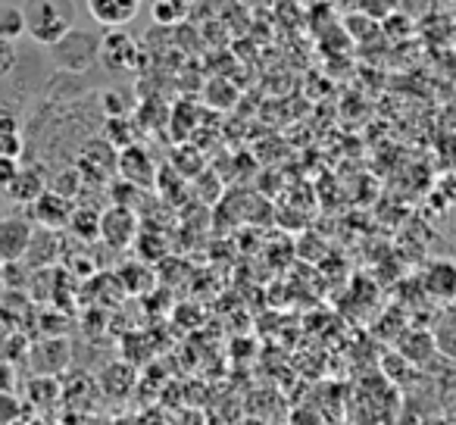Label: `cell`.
Listing matches in <instances>:
<instances>
[{
  "mask_svg": "<svg viewBox=\"0 0 456 425\" xmlns=\"http://www.w3.org/2000/svg\"><path fill=\"white\" fill-rule=\"evenodd\" d=\"M26 35L41 47H53L76 29V0H26Z\"/></svg>",
  "mask_w": 456,
  "mask_h": 425,
  "instance_id": "1",
  "label": "cell"
},
{
  "mask_svg": "<svg viewBox=\"0 0 456 425\" xmlns=\"http://www.w3.org/2000/svg\"><path fill=\"white\" fill-rule=\"evenodd\" d=\"M53 63L69 76H85L101 63V35L88 32V29H72L66 38H60L53 47H47Z\"/></svg>",
  "mask_w": 456,
  "mask_h": 425,
  "instance_id": "2",
  "label": "cell"
},
{
  "mask_svg": "<svg viewBox=\"0 0 456 425\" xmlns=\"http://www.w3.org/2000/svg\"><path fill=\"white\" fill-rule=\"evenodd\" d=\"M138 238V217L132 207L122 203H110V209L101 213V241L113 250H126Z\"/></svg>",
  "mask_w": 456,
  "mask_h": 425,
  "instance_id": "3",
  "label": "cell"
},
{
  "mask_svg": "<svg viewBox=\"0 0 456 425\" xmlns=\"http://www.w3.org/2000/svg\"><path fill=\"white\" fill-rule=\"evenodd\" d=\"M35 223L28 217H0V260L16 263L35 244Z\"/></svg>",
  "mask_w": 456,
  "mask_h": 425,
  "instance_id": "4",
  "label": "cell"
},
{
  "mask_svg": "<svg viewBox=\"0 0 456 425\" xmlns=\"http://www.w3.org/2000/svg\"><path fill=\"white\" fill-rule=\"evenodd\" d=\"M138 63V41L122 29H107L101 35V66L110 72H128Z\"/></svg>",
  "mask_w": 456,
  "mask_h": 425,
  "instance_id": "5",
  "label": "cell"
},
{
  "mask_svg": "<svg viewBox=\"0 0 456 425\" xmlns=\"http://www.w3.org/2000/svg\"><path fill=\"white\" fill-rule=\"evenodd\" d=\"M72 213H76V203H72L69 197L51 191V188H47L45 194L32 203V223L41 225V229H47V232L69 229Z\"/></svg>",
  "mask_w": 456,
  "mask_h": 425,
  "instance_id": "6",
  "label": "cell"
},
{
  "mask_svg": "<svg viewBox=\"0 0 456 425\" xmlns=\"http://www.w3.org/2000/svg\"><path fill=\"white\" fill-rule=\"evenodd\" d=\"M116 172L122 176V182L134 184V188H151V184L157 182V166H153L151 153H147L141 144L122 147Z\"/></svg>",
  "mask_w": 456,
  "mask_h": 425,
  "instance_id": "7",
  "label": "cell"
},
{
  "mask_svg": "<svg viewBox=\"0 0 456 425\" xmlns=\"http://www.w3.org/2000/svg\"><path fill=\"white\" fill-rule=\"evenodd\" d=\"M144 0H85L88 16L103 29H126L141 13Z\"/></svg>",
  "mask_w": 456,
  "mask_h": 425,
  "instance_id": "8",
  "label": "cell"
},
{
  "mask_svg": "<svg viewBox=\"0 0 456 425\" xmlns=\"http://www.w3.org/2000/svg\"><path fill=\"white\" fill-rule=\"evenodd\" d=\"M116 163H119V151L110 144L107 138L103 141H91L82 153H78V169H82L85 178H107L110 172H116Z\"/></svg>",
  "mask_w": 456,
  "mask_h": 425,
  "instance_id": "9",
  "label": "cell"
},
{
  "mask_svg": "<svg viewBox=\"0 0 456 425\" xmlns=\"http://www.w3.org/2000/svg\"><path fill=\"white\" fill-rule=\"evenodd\" d=\"M45 191H47L45 178H41L35 169H22V166H20V169H16V176H13V182L7 184V191H4V194H7L13 203H28V207H32V203L38 200Z\"/></svg>",
  "mask_w": 456,
  "mask_h": 425,
  "instance_id": "10",
  "label": "cell"
},
{
  "mask_svg": "<svg viewBox=\"0 0 456 425\" xmlns=\"http://www.w3.org/2000/svg\"><path fill=\"white\" fill-rule=\"evenodd\" d=\"M151 16H153V22L163 29L182 26L191 16V0H153Z\"/></svg>",
  "mask_w": 456,
  "mask_h": 425,
  "instance_id": "11",
  "label": "cell"
},
{
  "mask_svg": "<svg viewBox=\"0 0 456 425\" xmlns=\"http://www.w3.org/2000/svg\"><path fill=\"white\" fill-rule=\"evenodd\" d=\"M26 35V13L16 4H0V41H20Z\"/></svg>",
  "mask_w": 456,
  "mask_h": 425,
  "instance_id": "12",
  "label": "cell"
},
{
  "mask_svg": "<svg viewBox=\"0 0 456 425\" xmlns=\"http://www.w3.org/2000/svg\"><path fill=\"white\" fill-rule=\"evenodd\" d=\"M69 229L76 232L82 241H97V238H101V213L91 207H76Z\"/></svg>",
  "mask_w": 456,
  "mask_h": 425,
  "instance_id": "13",
  "label": "cell"
},
{
  "mask_svg": "<svg viewBox=\"0 0 456 425\" xmlns=\"http://www.w3.org/2000/svg\"><path fill=\"white\" fill-rule=\"evenodd\" d=\"M428 288L435 294H441V298H453L456 294V266L447 260L435 263V266L428 269Z\"/></svg>",
  "mask_w": 456,
  "mask_h": 425,
  "instance_id": "14",
  "label": "cell"
},
{
  "mask_svg": "<svg viewBox=\"0 0 456 425\" xmlns=\"http://www.w3.org/2000/svg\"><path fill=\"white\" fill-rule=\"evenodd\" d=\"M82 182H85V176H82V169H63L57 178L51 182V191H57V194H63V197H69V200H76L78 194H82Z\"/></svg>",
  "mask_w": 456,
  "mask_h": 425,
  "instance_id": "15",
  "label": "cell"
},
{
  "mask_svg": "<svg viewBox=\"0 0 456 425\" xmlns=\"http://www.w3.org/2000/svg\"><path fill=\"white\" fill-rule=\"evenodd\" d=\"M356 10H360V13H366L369 20L385 22L387 16L397 13V0H356Z\"/></svg>",
  "mask_w": 456,
  "mask_h": 425,
  "instance_id": "16",
  "label": "cell"
},
{
  "mask_svg": "<svg viewBox=\"0 0 456 425\" xmlns=\"http://www.w3.org/2000/svg\"><path fill=\"white\" fill-rule=\"evenodd\" d=\"M22 419V400L16 397V391L0 394V425H16Z\"/></svg>",
  "mask_w": 456,
  "mask_h": 425,
  "instance_id": "17",
  "label": "cell"
},
{
  "mask_svg": "<svg viewBox=\"0 0 456 425\" xmlns=\"http://www.w3.org/2000/svg\"><path fill=\"white\" fill-rule=\"evenodd\" d=\"M397 10L410 20H425L435 13V0H397Z\"/></svg>",
  "mask_w": 456,
  "mask_h": 425,
  "instance_id": "18",
  "label": "cell"
},
{
  "mask_svg": "<svg viewBox=\"0 0 456 425\" xmlns=\"http://www.w3.org/2000/svg\"><path fill=\"white\" fill-rule=\"evenodd\" d=\"M16 66H20L16 41H0V78H10V76H13Z\"/></svg>",
  "mask_w": 456,
  "mask_h": 425,
  "instance_id": "19",
  "label": "cell"
},
{
  "mask_svg": "<svg viewBox=\"0 0 456 425\" xmlns=\"http://www.w3.org/2000/svg\"><path fill=\"white\" fill-rule=\"evenodd\" d=\"M4 391H16V369L7 356L0 354V394Z\"/></svg>",
  "mask_w": 456,
  "mask_h": 425,
  "instance_id": "20",
  "label": "cell"
},
{
  "mask_svg": "<svg viewBox=\"0 0 456 425\" xmlns=\"http://www.w3.org/2000/svg\"><path fill=\"white\" fill-rule=\"evenodd\" d=\"M4 135H20V119L16 113H10L7 107H0V138Z\"/></svg>",
  "mask_w": 456,
  "mask_h": 425,
  "instance_id": "21",
  "label": "cell"
},
{
  "mask_svg": "<svg viewBox=\"0 0 456 425\" xmlns=\"http://www.w3.org/2000/svg\"><path fill=\"white\" fill-rule=\"evenodd\" d=\"M453 223H456V209H453Z\"/></svg>",
  "mask_w": 456,
  "mask_h": 425,
  "instance_id": "22",
  "label": "cell"
}]
</instances>
